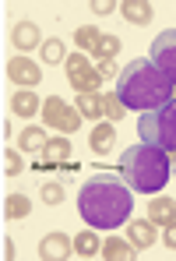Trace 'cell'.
<instances>
[{
  "mask_svg": "<svg viewBox=\"0 0 176 261\" xmlns=\"http://www.w3.org/2000/svg\"><path fill=\"white\" fill-rule=\"evenodd\" d=\"M4 258H7V261L14 258V240H11V237H7V240H4Z\"/></svg>",
  "mask_w": 176,
  "mask_h": 261,
  "instance_id": "4dcf8cb0",
  "label": "cell"
},
{
  "mask_svg": "<svg viewBox=\"0 0 176 261\" xmlns=\"http://www.w3.org/2000/svg\"><path fill=\"white\" fill-rule=\"evenodd\" d=\"M166 247L176 251V222H173V226H166Z\"/></svg>",
  "mask_w": 176,
  "mask_h": 261,
  "instance_id": "f546056e",
  "label": "cell"
},
{
  "mask_svg": "<svg viewBox=\"0 0 176 261\" xmlns=\"http://www.w3.org/2000/svg\"><path fill=\"white\" fill-rule=\"evenodd\" d=\"M74 110H78L85 120H92V124H95L99 117H106V113H102V95H99V92H81V95L74 99Z\"/></svg>",
  "mask_w": 176,
  "mask_h": 261,
  "instance_id": "ac0fdd59",
  "label": "cell"
},
{
  "mask_svg": "<svg viewBox=\"0 0 176 261\" xmlns=\"http://www.w3.org/2000/svg\"><path fill=\"white\" fill-rule=\"evenodd\" d=\"M88 145L95 155H109L113 145H116V127L106 120V124H92V134H88Z\"/></svg>",
  "mask_w": 176,
  "mask_h": 261,
  "instance_id": "7c38bea8",
  "label": "cell"
},
{
  "mask_svg": "<svg viewBox=\"0 0 176 261\" xmlns=\"http://www.w3.org/2000/svg\"><path fill=\"white\" fill-rule=\"evenodd\" d=\"M21 170H25V163H21V152L7 148V152H4V173H7V176H18Z\"/></svg>",
  "mask_w": 176,
  "mask_h": 261,
  "instance_id": "4316f807",
  "label": "cell"
},
{
  "mask_svg": "<svg viewBox=\"0 0 176 261\" xmlns=\"http://www.w3.org/2000/svg\"><path fill=\"white\" fill-rule=\"evenodd\" d=\"M134 194L120 173H92L78 191V212L92 229H116L131 219Z\"/></svg>",
  "mask_w": 176,
  "mask_h": 261,
  "instance_id": "6da1fadb",
  "label": "cell"
},
{
  "mask_svg": "<svg viewBox=\"0 0 176 261\" xmlns=\"http://www.w3.org/2000/svg\"><path fill=\"white\" fill-rule=\"evenodd\" d=\"M39 53H43V64H64V60H67V53H64V39H46Z\"/></svg>",
  "mask_w": 176,
  "mask_h": 261,
  "instance_id": "d4e9b609",
  "label": "cell"
},
{
  "mask_svg": "<svg viewBox=\"0 0 176 261\" xmlns=\"http://www.w3.org/2000/svg\"><path fill=\"white\" fill-rule=\"evenodd\" d=\"M169 173H173L169 152H162V148H155V145L137 141V145H131V148L120 155V176L127 180L131 191L159 194V191L169 184Z\"/></svg>",
  "mask_w": 176,
  "mask_h": 261,
  "instance_id": "3957f363",
  "label": "cell"
},
{
  "mask_svg": "<svg viewBox=\"0 0 176 261\" xmlns=\"http://www.w3.org/2000/svg\"><path fill=\"white\" fill-rule=\"evenodd\" d=\"M116 11V4H109V0H95L92 4V14H113Z\"/></svg>",
  "mask_w": 176,
  "mask_h": 261,
  "instance_id": "f1b7e54d",
  "label": "cell"
},
{
  "mask_svg": "<svg viewBox=\"0 0 176 261\" xmlns=\"http://www.w3.org/2000/svg\"><path fill=\"white\" fill-rule=\"evenodd\" d=\"M95 71L102 74V82H106V78H113V74H116V60H99V64H95Z\"/></svg>",
  "mask_w": 176,
  "mask_h": 261,
  "instance_id": "83f0119b",
  "label": "cell"
},
{
  "mask_svg": "<svg viewBox=\"0 0 176 261\" xmlns=\"http://www.w3.org/2000/svg\"><path fill=\"white\" fill-rule=\"evenodd\" d=\"M102 113H106V120H109V124H116V120H124L127 106L120 102V95H116V92H106V95H102Z\"/></svg>",
  "mask_w": 176,
  "mask_h": 261,
  "instance_id": "603a6c76",
  "label": "cell"
},
{
  "mask_svg": "<svg viewBox=\"0 0 176 261\" xmlns=\"http://www.w3.org/2000/svg\"><path fill=\"white\" fill-rule=\"evenodd\" d=\"M127 240H131L137 251H148L155 244V222L152 219H131L127 222Z\"/></svg>",
  "mask_w": 176,
  "mask_h": 261,
  "instance_id": "4fadbf2b",
  "label": "cell"
},
{
  "mask_svg": "<svg viewBox=\"0 0 176 261\" xmlns=\"http://www.w3.org/2000/svg\"><path fill=\"white\" fill-rule=\"evenodd\" d=\"M99 251H102V240L95 237L92 226H88L85 233L74 237V254H78V258H99Z\"/></svg>",
  "mask_w": 176,
  "mask_h": 261,
  "instance_id": "ffe728a7",
  "label": "cell"
},
{
  "mask_svg": "<svg viewBox=\"0 0 176 261\" xmlns=\"http://www.w3.org/2000/svg\"><path fill=\"white\" fill-rule=\"evenodd\" d=\"M99 258H106V261H131V258H137V247H134L131 240L109 237V240H102V251H99Z\"/></svg>",
  "mask_w": 176,
  "mask_h": 261,
  "instance_id": "9a60e30c",
  "label": "cell"
},
{
  "mask_svg": "<svg viewBox=\"0 0 176 261\" xmlns=\"http://www.w3.org/2000/svg\"><path fill=\"white\" fill-rule=\"evenodd\" d=\"M7 78H11L14 85H21V88H36L43 82V71H39V64L28 60V57H11V60H7Z\"/></svg>",
  "mask_w": 176,
  "mask_h": 261,
  "instance_id": "ba28073f",
  "label": "cell"
},
{
  "mask_svg": "<svg viewBox=\"0 0 176 261\" xmlns=\"http://www.w3.org/2000/svg\"><path fill=\"white\" fill-rule=\"evenodd\" d=\"M4 216H7V219H25V216H32V198H28V194H21V191L7 194V198H4Z\"/></svg>",
  "mask_w": 176,
  "mask_h": 261,
  "instance_id": "d6986e66",
  "label": "cell"
},
{
  "mask_svg": "<svg viewBox=\"0 0 176 261\" xmlns=\"http://www.w3.org/2000/svg\"><path fill=\"white\" fill-rule=\"evenodd\" d=\"M43 124L53 127V130L71 134V130L81 127V113H78L71 102H64L60 95H49V99H43Z\"/></svg>",
  "mask_w": 176,
  "mask_h": 261,
  "instance_id": "8992f818",
  "label": "cell"
},
{
  "mask_svg": "<svg viewBox=\"0 0 176 261\" xmlns=\"http://www.w3.org/2000/svg\"><path fill=\"white\" fill-rule=\"evenodd\" d=\"M64 67H67V82L74 85V92L81 95V92H99L102 88V74L92 67V60H88V53H67V60H64Z\"/></svg>",
  "mask_w": 176,
  "mask_h": 261,
  "instance_id": "5b68a950",
  "label": "cell"
},
{
  "mask_svg": "<svg viewBox=\"0 0 176 261\" xmlns=\"http://www.w3.org/2000/svg\"><path fill=\"white\" fill-rule=\"evenodd\" d=\"M71 152H74V148H71V138L60 134V138H49V141H46V148L39 155H43L49 166H64V159H71Z\"/></svg>",
  "mask_w": 176,
  "mask_h": 261,
  "instance_id": "2e32d148",
  "label": "cell"
},
{
  "mask_svg": "<svg viewBox=\"0 0 176 261\" xmlns=\"http://www.w3.org/2000/svg\"><path fill=\"white\" fill-rule=\"evenodd\" d=\"M74 254V240L67 233H46L39 244V258L43 261H67Z\"/></svg>",
  "mask_w": 176,
  "mask_h": 261,
  "instance_id": "9c48e42d",
  "label": "cell"
},
{
  "mask_svg": "<svg viewBox=\"0 0 176 261\" xmlns=\"http://www.w3.org/2000/svg\"><path fill=\"white\" fill-rule=\"evenodd\" d=\"M46 141H49V134H46V130H39L36 124H32V127H25L21 134H18V148H21V152H43Z\"/></svg>",
  "mask_w": 176,
  "mask_h": 261,
  "instance_id": "44dd1931",
  "label": "cell"
},
{
  "mask_svg": "<svg viewBox=\"0 0 176 261\" xmlns=\"http://www.w3.org/2000/svg\"><path fill=\"white\" fill-rule=\"evenodd\" d=\"M144 216L152 219L155 226H173L176 222V201L166 198V194H159V198L148 201V212H144Z\"/></svg>",
  "mask_w": 176,
  "mask_h": 261,
  "instance_id": "5bb4252c",
  "label": "cell"
},
{
  "mask_svg": "<svg viewBox=\"0 0 176 261\" xmlns=\"http://www.w3.org/2000/svg\"><path fill=\"white\" fill-rule=\"evenodd\" d=\"M39 201L49 205V208H53V205H60V201H64V184H60V180H46L43 191H39Z\"/></svg>",
  "mask_w": 176,
  "mask_h": 261,
  "instance_id": "484cf974",
  "label": "cell"
},
{
  "mask_svg": "<svg viewBox=\"0 0 176 261\" xmlns=\"http://www.w3.org/2000/svg\"><path fill=\"white\" fill-rule=\"evenodd\" d=\"M102 36H106V32H99L95 25H81V29H74V43H78L81 53H92L95 46L102 43Z\"/></svg>",
  "mask_w": 176,
  "mask_h": 261,
  "instance_id": "7402d4cb",
  "label": "cell"
},
{
  "mask_svg": "<svg viewBox=\"0 0 176 261\" xmlns=\"http://www.w3.org/2000/svg\"><path fill=\"white\" fill-rule=\"evenodd\" d=\"M11 43L18 46V49H21V57H25V53H28V49H36V46H39V49H43V32H39V25H36V21H28V18H21V21H14V29H11Z\"/></svg>",
  "mask_w": 176,
  "mask_h": 261,
  "instance_id": "30bf717a",
  "label": "cell"
},
{
  "mask_svg": "<svg viewBox=\"0 0 176 261\" xmlns=\"http://www.w3.org/2000/svg\"><path fill=\"white\" fill-rule=\"evenodd\" d=\"M137 134H141L144 145H155L162 152H176V95L169 102H162L159 110L141 113Z\"/></svg>",
  "mask_w": 176,
  "mask_h": 261,
  "instance_id": "277c9868",
  "label": "cell"
},
{
  "mask_svg": "<svg viewBox=\"0 0 176 261\" xmlns=\"http://www.w3.org/2000/svg\"><path fill=\"white\" fill-rule=\"evenodd\" d=\"M120 36H102V43L92 49V57H95V64L99 60H116V53H120Z\"/></svg>",
  "mask_w": 176,
  "mask_h": 261,
  "instance_id": "cb8c5ba5",
  "label": "cell"
},
{
  "mask_svg": "<svg viewBox=\"0 0 176 261\" xmlns=\"http://www.w3.org/2000/svg\"><path fill=\"white\" fill-rule=\"evenodd\" d=\"M11 113L14 117H36V113H43V99L36 95V88H18L14 95H11Z\"/></svg>",
  "mask_w": 176,
  "mask_h": 261,
  "instance_id": "8fae6325",
  "label": "cell"
},
{
  "mask_svg": "<svg viewBox=\"0 0 176 261\" xmlns=\"http://www.w3.org/2000/svg\"><path fill=\"white\" fill-rule=\"evenodd\" d=\"M113 92L120 95V102H124L127 110H137V113L159 110L162 102H169L176 95V88L169 85V78H166L148 57H137L127 67H120Z\"/></svg>",
  "mask_w": 176,
  "mask_h": 261,
  "instance_id": "7a4b0ae2",
  "label": "cell"
},
{
  "mask_svg": "<svg viewBox=\"0 0 176 261\" xmlns=\"http://www.w3.org/2000/svg\"><path fill=\"white\" fill-rule=\"evenodd\" d=\"M166 78H169V85L176 88V29H166V32H159L155 36V43H152V57H148Z\"/></svg>",
  "mask_w": 176,
  "mask_h": 261,
  "instance_id": "52a82bcc",
  "label": "cell"
},
{
  "mask_svg": "<svg viewBox=\"0 0 176 261\" xmlns=\"http://www.w3.org/2000/svg\"><path fill=\"white\" fill-rule=\"evenodd\" d=\"M120 14H124L131 25H148V21L155 18L152 4H144V0H124V4H120Z\"/></svg>",
  "mask_w": 176,
  "mask_h": 261,
  "instance_id": "e0dca14e",
  "label": "cell"
}]
</instances>
